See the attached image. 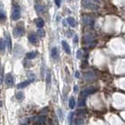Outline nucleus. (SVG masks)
I'll use <instances>...</instances> for the list:
<instances>
[{"instance_id": "nucleus-20", "label": "nucleus", "mask_w": 125, "mask_h": 125, "mask_svg": "<svg viewBox=\"0 0 125 125\" xmlns=\"http://www.w3.org/2000/svg\"><path fill=\"white\" fill-rule=\"evenodd\" d=\"M38 35L41 37V38H44L45 36V31L43 30L42 28H40L38 30Z\"/></svg>"}, {"instance_id": "nucleus-19", "label": "nucleus", "mask_w": 125, "mask_h": 125, "mask_svg": "<svg viewBox=\"0 0 125 125\" xmlns=\"http://www.w3.org/2000/svg\"><path fill=\"white\" fill-rule=\"evenodd\" d=\"M74 105H75L74 98H73V97H71V99H70V102H69V106L71 109H73V107H74Z\"/></svg>"}, {"instance_id": "nucleus-27", "label": "nucleus", "mask_w": 125, "mask_h": 125, "mask_svg": "<svg viewBox=\"0 0 125 125\" xmlns=\"http://www.w3.org/2000/svg\"><path fill=\"white\" fill-rule=\"evenodd\" d=\"M76 77L77 78H79V72H76Z\"/></svg>"}, {"instance_id": "nucleus-22", "label": "nucleus", "mask_w": 125, "mask_h": 125, "mask_svg": "<svg viewBox=\"0 0 125 125\" xmlns=\"http://www.w3.org/2000/svg\"><path fill=\"white\" fill-rule=\"evenodd\" d=\"M6 19V15L2 11H0V20H4Z\"/></svg>"}, {"instance_id": "nucleus-18", "label": "nucleus", "mask_w": 125, "mask_h": 125, "mask_svg": "<svg viewBox=\"0 0 125 125\" xmlns=\"http://www.w3.org/2000/svg\"><path fill=\"white\" fill-rule=\"evenodd\" d=\"M16 98L18 100H22L24 98V93L21 92V91H19V92H17L16 94Z\"/></svg>"}, {"instance_id": "nucleus-7", "label": "nucleus", "mask_w": 125, "mask_h": 125, "mask_svg": "<svg viewBox=\"0 0 125 125\" xmlns=\"http://www.w3.org/2000/svg\"><path fill=\"white\" fill-rule=\"evenodd\" d=\"M28 39L29 41H30L32 44H36L37 42H38V37H37V35L35 34H31L29 35L28 36Z\"/></svg>"}, {"instance_id": "nucleus-5", "label": "nucleus", "mask_w": 125, "mask_h": 125, "mask_svg": "<svg viewBox=\"0 0 125 125\" xmlns=\"http://www.w3.org/2000/svg\"><path fill=\"white\" fill-rule=\"evenodd\" d=\"M5 35H6V44L7 45V47H8V49L9 50H11L12 49V41H11V38L9 35L8 33H5Z\"/></svg>"}, {"instance_id": "nucleus-15", "label": "nucleus", "mask_w": 125, "mask_h": 125, "mask_svg": "<svg viewBox=\"0 0 125 125\" xmlns=\"http://www.w3.org/2000/svg\"><path fill=\"white\" fill-rule=\"evenodd\" d=\"M52 56L54 59H57L59 57V52H58L57 48H56V47L53 48V49H52Z\"/></svg>"}, {"instance_id": "nucleus-13", "label": "nucleus", "mask_w": 125, "mask_h": 125, "mask_svg": "<svg viewBox=\"0 0 125 125\" xmlns=\"http://www.w3.org/2000/svg\"><path fill=\"white\" fill-rule=\"evenodd\" d=\"M35 9L37 11V13H43L44 11H45V6H42V5H36L35 6Z\"/></svg>"}, {"instance_id": "nucleus-6", "label": "nucleus", "mask_w": 125, "mask_h": 125, "mask_svg": "<svg viewBox=\"0 0 125 125\" xmlns=\"http://www.w3.org/2000/svg\"><path fill=\"white\" fill-rule=\"evenodd\" d=\"M62 49L65 51L66 53L67 54H71V48H70V45L67 44V42H66L65 41H62Z\"/></svg>"}, {"instance_id": "nucleus-25", "label": "nucleus", "mask_w": 125, "mask_h": 125, "mask_svg": "<svg viewBox=\"0 0 125 125\" xmlns=\"http://www.w3.org/2000/svg\"><path fill=\"white\" fill-rule=\"evenodd\" d=\"M60 2H61V0H55V3H56V5L58 7L60 6Z\"/></svg>"}, {"instance_id": "nucleus-24", "label": "nucleus", "mask_w": 125, "mask_h": 125, "mask_svg": "<svg viewBox=\"0 0 125 125\" xmlns=\"http://www.w3.org/2000/svg\"><path fill=\"white\" fill-rule=\"evenodd\" d=\"M81 56H82V53L80 52V51H78V53H77V57L80 59L81 58Z\"/></svg>"}, {"instance_id": "nucleus-12", "label": "nucleus", "mask_w": 125, "mask_h": 125, "mask_svg": "<svg viewBox=\"0 0 125 125\" xmlns=\"http://www.w3.org/2000/svg\"><path fill=\"white\" fill-rule=\"evenodd\" d=\"M31 83V80H25L24 82H21L17 85L18 89H24L27 86H28V84Z\"/></svg>"}, {"instance_id": "nucleus-28", "label": "nucleus", "mask_w": 125, "mask_h": 125, "mask_svg": "<svg viewBox=\"0 0 125 125\" xmlns=\"http://www.w3.org/2000/svg\"><path fill=\"white\" fill-rule=\"evenodd\" d=\"M69 1H71V0H69Z\"/></svg>"}, {"instance_id": "nucleus-4", "label": "nucleus", "mask_w": 125, "mask_h": 125, "mask_svg": "<svg viewBox=\"0 0 125 125\" xmlns=\"http://www.w3.org/2000/svg\"><path fill=\"white\" fill-rule=\"evenodd\" d=\"M6 84L9 87H12L14 84V79L12 74H10V73H7L6 75Z\"/></svg>"}, {"instance_id": "nucleus-17", "label": "nucleus", "mask_w": 125, "mask_h": 125, "mask_svg": "<svg viewBox=\"0 0 125 125\" xmlns=\"http://www.w3.org/2000/svg\"><path fill=\"white\" fill-rule=\"evenodd\" d=\"M36 56V53L35 52H31V53H28L27 54V59H28V60H32V59H35Z\"/></svg>"}, {"instance_id": "nucleus-14", "label": "nucleus", "mask_w": 125, "mask_h": 125, "mask_svg": "<svg viewBox=\"0 0 125 125\" xmlns=\"http://www.w3.org/2000/svg\"><path fill=\"white\" fill-rule=\"evenodd\" d=\"M95 91V90L93 89V88H89V89H84V90L83 91L82 94H83L84 95H90V94H91V93H93Z\"/></svg>"}, {"instance_id": "nucleus-23", "label": "nucleus", "mask_w": 125, "mask_h": 125, "mask_svg": "<svg viewBox=\"0 0 125 125\" xmlns=\"http://www.w3.org/2000/svg\"><path fill=\"white\" fill-rule=\"evenodd\" d=\"M58 113H59V115H60V117L62 120L63 119V116H62V110L60 109H58Z\"/></svg>"}, {"instance_id": "nucleus-11", "label": "nucleus", "mask_w": 125, "mask_h": 125, "mask_svg": "<svg viewBox=\"0 0 125 125\" xmlns=\"http://www.w3.org/2000/svg\"><path fill=\"white\" fill-rule=\"evenodd\" d=\"M67 20L68 24H70V26H71V27H76L77 22H76V20L73 19V17H68Z\"/></svg>"}, {"instance_id": "nucleus-21", "label": "nucleus", "mask_w": 125, "mask_h": 125, "mask_svg": "<svg viewBox=\"0 0 125 125\" xmlns=\"http://www.w3.org/2000/svg\"><path fill=\"white\" fill-rule=\"evenodd\" d=\"M92 77H94V73H86L85 74H84V78L85 79H89V78H92Z\"/></svg>"}, {"instance_id": "nucleus-1", "label": "nucleus", "mask_w": 125, "mask_h": 125, "mask_svg": "<svg viewBox=\"0 0 125 125\" xmlns=\"http://www.w3.org/2000/svg\"><path fill=\"white\" fill-rule=\"evenodd\" d=\"M20 18V8L18 6H14L13 7L12 19L13 20H17Z\"/></svg>"}, {"instance_id": "nucleus-10", "label": "nucleus", "mask_w": 125, "mask_h": 125, "mask_svg": "<svg viewBox=\"0 0 125 125\" xmlns=\"http://www.w3.org/2000/svg\"><path fill=\"white\" fill-rule=\"evenodd\" d=\"M23 48L20 45H16L15 47V50H14V55H15V56H17V57H20L22 55V53H20V50H21Z\"/></svg>"}, {"instance_id": "nucleus-16", "label": "nucleus", "mask_w": 125, "mask_h": 125, "mask_svg": "<svg viewBox=\"0 0 125 125\" xmlns=\"http://www.w3.org/2000/svg\"><path fill=\"white\" fill-rule=\"evenodd\" d=\"M6 47V41L3 38H0V51L3 52Z\"/></svg>"}, {"instance_id": "nucleus-3", "label": "nucleus", "mask_w": 125, "mask_h": 125, "mask_svg": "<svg viewBox=\"0 0 125 125\" xmlns=\"http://www.w3.org/2000/svg\"><path fill=\"white\" fill-rule=\"evenodd\" d=\"M24 34V29L22 27H17L13 30V35L15 37H21Z\"/></svg>"}, {"instance_id": "nucleus-8", "label": "nucleus", "mask_w": 125, "mask_h": 125, "mask_svg": "<svg viewBox=\"0 0 125 125\" xmlns=\"http://www.w3.org/2000/svg\"><path fill=\"white\" fill-rule=\"evenodd\" d=\"M35 24L38 27L42 28L44 27V25H45V21H44L42 18H38V19L35 20Z\"/></svg>"}, {"instance_id": "nucleus-2", "label": "nucleus", "mask_w": 125, "mask_h": 125, "mask_svg": "<svg viewBox=\"0 0 125 125\" xmlns=\"http://www.w3.org/2000/svg\"><path fill=\"white\" fill-rule=\"evenodd\" d=\"M82 5L84 8H87V9H96L98 8L97 6L91 2V0H83Z\"/></svg>"}, {"instance_id": "nucleus-26", "label": "nucleus", "mask_w": 125, "mask_h": 125, "mask_svg": "<svg viewBox=\"0 0 125 125\" xmlns=\"http://www.w3.org/2000/svg\"><path fill=\"white\" fill-rule=\"evenodd\" d=\"M73 41H74V42L75 43H77V42H78V37H75V38H74V40H73Z\"/></svg>"}, {"instance_id": "nucleus-9", "label": "nucleus", "mask_w": 125, "mask_h": 125, "mask_svg": "<svg viewBox=\"0 0 125 125\" xmlns=\"http://www.w3.org/2000/svg\"><path fill=\"white\" fill-rule=\"evenodd\" d=\"M82 20L84 22V24H87V25H92L94 23V20L92 19H91L90 17H84Z\"/></svg>"}]
</instances>
